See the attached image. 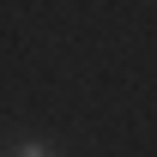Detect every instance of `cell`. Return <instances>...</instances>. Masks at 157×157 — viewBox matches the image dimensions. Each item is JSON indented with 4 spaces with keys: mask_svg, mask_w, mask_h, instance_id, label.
<instances>
[{
    "mask_svg": "<svg viewBox=\"0 0 157 157\" xmlns=\"http://www.w3.org/2000/svg\"><path fill=\"white\" fill-rule=\"evenodd\" d=\"M12 157H48V151H42V145H18Z\"/></svg>",
    "mask_w": 157,
    "mask_h": 157,
    "instance_id": "cell-1",
    "label": "cell"
}]
</instances>
